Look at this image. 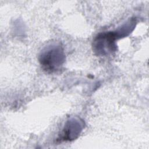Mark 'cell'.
Here are the masks:
<instances>
[{
    "instance_id": "6da1fadb",
    "label": "cell",
    "mask_w": 149,
    "mask_h": 149,
    "mask_svg": "<svg viewBox=\"0 0 149 149\" xmlns=\"http://www.w3.org/2000/svg\"><path fill=\"white\" fill-rule=\"evenodd\" d=\"M39 60L45 70L49 72L58 70L65 61L63 50L60 45H52L41 52Z\"/></svg>"
},
{
    "instance_id": "7a4b0ae2",
    "label": "cell",
    "mask_w": 149,
    "mask_h": 149,
    "mask_svg": "<svg viewBox=\"0 0 149 149\" xmlns=\"http://www.w3.org/2000/svg\"><path fill=\"white\" fill-rule=\"evenodd\" d=\"M120 31L103 32L99 34L93 41V48L98 54L107 55L116 49L115 40L121 36Z\"/></svg>"
},
{
    "instance_id": "3957f363",
    "label": "cell",
    "mask_w": 149,
    "mask_h": 149,
    "mask_svg": "<svg viewBox=\"0 0 149 149\" xmlns=\"http://www.w3.org/2000/svg\"><path fill=\"white\" fill-rule=\"evenodd\" d=\"M83 124L79 120L72 119L68 121L63 129L60 139L63 140H72L80 134Z\"/></svg>"
}]
</instances>
